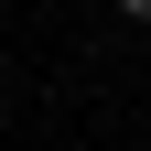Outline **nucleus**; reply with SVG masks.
<instances>
[{"instance_id":"nucleus-1","label":"nucleus","mask_w":151,"mask_h":151,"mask_svg":"<svg viewBox=\"0 0 151 151\" xmlns=\"http://www.w3.org/2000/svg\"><path fill=\"white\" fill-rule=\"evenodd\" d=\"M119 11H129V22H151V0H119Z\"/></svg>"}]
</instances>
